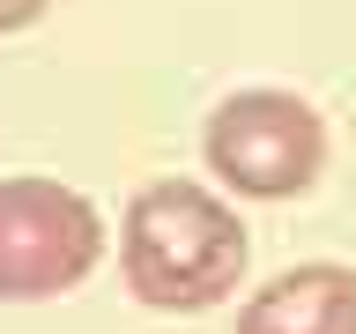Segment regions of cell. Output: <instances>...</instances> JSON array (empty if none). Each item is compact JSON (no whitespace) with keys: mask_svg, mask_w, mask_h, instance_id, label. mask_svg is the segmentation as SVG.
<instances>
[{"mask_svg":"<svg viewBox=\"0 0 356 334\" xmlns=\"http://www.w3.org/2000/svg\"><path fill=\"white\" fill-rule=\"evenodd\" d=\"M238 334H356V267L297 260L238 305Z\"/></svg>","mask_w":356,"mask_h":334,"instance_id":"4","label":"cell"},{"mask_svg":"<svg viewBox=\"0 0 356 334\" xmlns=\"http://www.w3.org/2000/svg\"><path fill=\"white\" fill-rule=\"evenodd\" d=\"M52 0H0V38H15V30H30V22L44 15Z\"/></svg>","mask_w":356,"mask_h":334,"instance_id":"5","label":"cell"},{"mask_svg":"<svg viewBox=\"0 0 356 334\" xmlns=\"http://www.w3.org/2000/svg\"><path fill=\"white\" fill-rule=\"evenodd\" d=\"M104 260L97 200L60 178L15 171L0 178V305H44L82 289Z\"/></svg>","mask_w":356,"mask_h":334,"instance_id":"3","label":"cell"},{"mask_svg":"<svg viewBox=\"0 0 356 334\" xmlns=\"http://www.w3.org/2000/svg\"><path fill=\"white\" fill-rule=\"evenodd\" d=\"M200 164L238 200H297L327 171V119L297 89H230L200 127Z\"/></svg>","mask_w":356,"mask_h":334,"instance_id":"2","label":"cell"},{"mask_svg":"<svg viewBox=\"0 0 356 334\" xmlns=\"http://www.w3.org/2000/svg\"><path fill=\"white\" fill-rule=\"evenodd\" d=\"M245 260V216L200 178H149L119 216V275L149 312H216Z\"/></svg>","mask_w":356,"mask_h":334,"instance_id":"1","label":"cell"}]
</instances>
